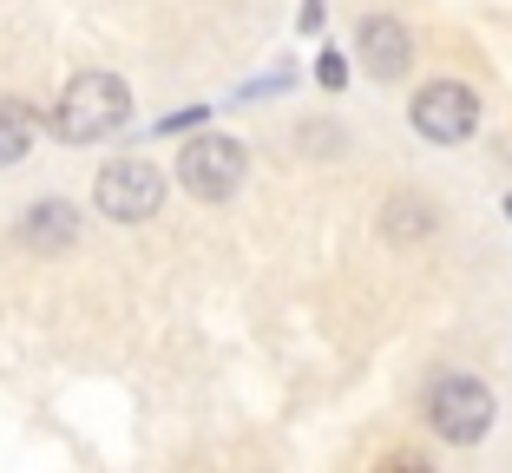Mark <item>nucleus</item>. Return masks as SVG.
Masks as SVG:
<instances>
[{
  "mask_svg": "<svg viewBox=\"0 0 512 473\" xmlns=\"http://www.w3.org/2000/svg\"><path fill=\"white\" fill-rule=\"evenodd\" d=\"M125 119H132V92H125L119 73H79L53 106V132L66 145H92V138L119 132Z\"/></svg>",
  "mask_w": 512,
  "mask_h": 473,
  "instance_id": "nucleus-1",
  "label": "nucleus"
},
{
  "mask_svg": "<svg viewBox=\"0 0 512 473\" xmlns=\"http://www.w3.org/2000/svg\"><path fill=\"white\" fill-rule=\"evenodd\" d=\"M92 204H99L112 224H145V217H158V204H165V178H158V165H145V158H112V165L99 171V184H92Z\"/></svg>",
  "mask_w": 512,
  "mask_h": 473,
  "instance_id": "nucleus-2",
  "label": "nucleus"
},
{
  "mask_svg": "<svg viewBox=\"0 0 512 473\" xmlns=\"http://www.w3.org/2000/svg\"><path fill=\"white\" fill-rule=\"evenodd\" d=\"M243 171H250V152H243L237 138H224V132L191 138V145H184V158H178V184L191 191V198H211V204L237 191Z\"/></svg>",
  "mask_w": 512,
  "mask_h": 473,
  "instance_id": "nucleus-3",
  "label": "nucleus"
},
{
  "mask_svg": "<svg viewBox=\"0 0 512 473\" xmlns=\"http://www.w3.org/2000/svg\"><path fill=\"white\" fill-rule=\"evenodd\" d=\"M427 421H434L440 441L473 447L493 428V395H486L480 382H467V375H447V382H434V395H427Z\"/></svg>",
  "mask_w": 512,
  "mask_h": 473,
  "instance_id": "nucleus-4",
  "label": "nucleus"
},
{
  "mask_svg": "<svg viewBox=\"0 0 512 473\" xmlns=\"http://www.w3.org/2000/svg\"><path fill=\"white\" fill-rule=\"evenodd\" d=\"M480 125V92L460 86V79H434V86L414 92V132L434 138V145H460V138Z\"/></svg>",
  "mask_w": 512,
  "mask_h": 473,
  "instance_id": "nucleus-5",
  "label": "nucleus"
},
{
  "mask_svg": "<svg viewBox=\"0 0 512 473\" xmlns=\"http://www.w3.org/2000/svg\"><path fill=\"white\" fill-rule=\"evenodd\" d=\"M355 53H362V66H368L375 79H401L407 66H414V33H407L401 20L375 14V20H362V40H355Z\"/></svg>",
  "mask_w": 512,
  "mask_h": 473,
  "instance_id": "nucleus-6",
  "label": "nucleus"
},
{
  "mask_svg": "<svg viewBox=\"0 0 512 473\" xmlns=\"http://www.w3.org/2000/svg\"><path fill=\"white\" fill-rule=\"evenodd\" d=\"M79 237V211L66 198H40L27 204V217H20V244L27 250H66Z\"/></svg>",
  "mask_w": 512,
  "mask_h": 473,
  "instance_id": "nucleus-7",
  "label": "nucleus"
},
{
  "mask_svg": "<svg viewBox=\"0 0 512 473\" xmlns=\"http://www.w3.org/2000/svg\"><path fill=\"white\" fill-rule=\"evenodd\" d=\"M427 230H434V204L427 198H414V191H407V198H388V217H381V237H388V244H414Z\"/></svg>",
  "mask_w": 512,
  "mask_h": 473,
  "instance_id": "nucleus-8",
  "label": "nucleus"
},
{
  "mask_svg": "<svg viewBox=\"0 0 512 473\" xmlns=\"http://www.w3.org/2000/svg\"><path fill=\"white\" fill-rule=\"evenodd\" d=\"M33 145V112L20 99H0V165H20Z\"/></svg>",
  "mask_w": 512,
  "mask_h": 473,
  "instance_id": "nucleus-9",
  "label": "nucleus"
},
{
  "mask_svg": "<svg viewBox=\"0 0 512 473\" xmlns=\"http://www.w3.org/2000/svg\"><path fill=\"white\" fill-rule=\"evenodd\" d=\"M316 79H322V92H342L348 86V60H342V53H322V60H316Z\"/></svg>",
  "mask_w": 512,
  "mask_h": 473,
  "instance_id": "nucleus-10",
  "label": "nucleus"
},
{
  "mask_svg": "<svg viewBox=\"0 0 512 473\" xmlns=\"http://www.w3.org/2000/svg\"><path fill=\"white\" fill-rule=\"evenodd\" d=\"M506 217H512V198H506Z\"/></svg>",
  "mask_w": 512,
  "mask_h": 473,
  "instance_id": "nucleus-11",
  "label": "nucleus"
},
{
  "mask_svg": "<svg viewBox=\"0 0 512 473\" xmlns=\"http://www.w3.org/2000/svg\"><path fill=\"white\" fill-rule=\"evenodd\" d=\"M506 152H512V145H506Z\"/></svg>",
  "mask_w": 512,
  "mask_h": 473,
  "instance_id": "nucleus-12",
  "label": "nucleus"
}]
</instances>
